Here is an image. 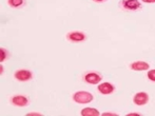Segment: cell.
Returning <instances> with one entry per match:
<instances>
[{"mask_svg":"<svg viewBox=\"0 0 155 116\" xmlns=\"http://www.w3.org/2000/svg\"><path fill=\"white\" fill-rule=\"evenodd\" d=\"M72 99L76 104H87L93 101L94 96L92 93L88 91H77L72 95Z\"/></svg>","mask_w":155,"mask_h":116,"instance_id":"1","label":"cell"},{"mask_svg":"<svg viewBox=\"0 0 155 116\" xmlns=\"http://www.w3.org/2000/svg\"><path fill=\"white\" fill-rule=\"evenodd\" d=\"M102 80V76L100 73H97V72H87L84 75V81L88 85H98L100 84Z\"/></svg>","mask_w":155,"mask_h":116,"instance_id":"2","label":"cell"},{"mask_svg":"<svg viewBox=\"0 0 155 116\" xmlns=\"http://www.w3.org/2000/svg\"><path fill=\"white\" fill-rule=\"evenodd\" d=\"M14 77H15V79L20 82H27L33 79V73L30 70L19 69L14 73Z\"/></svg>","mask_w":155,"mask_h":116,"instance_id":"3","label":"cell"},{"mask_svg":"<svg viewBox=\"0 0 155 116\" xmlns=\"http://www.w3.org/2000/svg\"><path fill=\"white\" fill-rule=\"evenodd\" d=\"M67 39L70 42L79 43L84 42L86 40L87 35L84 32H81V31H72V32H69L67 34Z\"/></svg>","mask_w":155,"mask_h":116,"instance_id":"4","label":"cell"},{"mask_svg":"<svg viewBox=\"0 0 155 116\" xmlns=\"http://www.w3.org/2000/svg\"><path fill=\"white\" fill-rule=\"evenodd\" d=\"M11 104L14 107H19V108H23V107H27L30 104V99L25 95H14L13 97H11L10 99Z\"/></svg>","mask_w":155,"mask_h":116,"instance_id":"5","label":"cell"},{"mask_svg":"<svg viewBox=\"0 0 155 116\" xmlns=\"http://www.w3.org/2000/svg\"><path fill=\"white\" fill-rule=\"evenodd\" d=\"M97 91L99 92L102 95H110V94L114 93L115 87L113 86L111 82H101V84H98L97 86Z\"/></svg>","mask_w":155,"mask_h":116,"instance_id":"6","label":"cell"},{"mask_svg":"<svg viewBox=\"0 0 155 116\" xmlns=\"http://www.w3.org/2000/svg\"><path fill=\"white\" fill-rule=\"evenodd\" d=\"M149 101V95L146 92H138L133 96V102L136 106H145Z\"/></svg>","mask_w":155,"mask_h":116,"instance_id":"7","label":"cell"},{"mask_svg":"<svg viewBox=\"0 0 155 116\" xmlns=\"http://www.w3.org/2000/svg\"><path fill=\"white\" fill-rule=\"evenodd\" d=\"M121 6H123L124 10L136 11L141 8V3L138 0H123L121 1Z\"/></svg>","mask_w":155,"mask_h":116,"instance_id":"8","label":"cell"},{"mask_svg":"<svg viewBox=\"0 0 155 116\" xmlns=\"http://www.w3.org/2000/svg\"><path fill=\"white\" fill-rule=\"evenodd\" d=\"M150 68V65L146 61H143V60H137V61H134L130 65V69L133 70V71H148Z\"/></svg>","mask_w":155,"mask_h":116,"instance_id":"9","label":"cell"},{"mask_svg":"<svg viewBox=\"0 0 155 116\" xmlns=\"http://www.w3.org/2000/svg\"><path fill=\"white\" fill-rule=\"evenodd\" d=\"M80 115L81 116H98V115H100V113L97 109L87 107V108H84L80 111Z\"/></svg>","mask_w":155,"mask_h":116,"instance_id":"10","label":"cell"},{"mask_svg":"<svg viewBox=\"0 0 155 116\" xmlns=\"http://www.w3.org/2000/svg\"><path fill=\"white\" fill-rule=\"evenodd\" d=\"M25 3V0H8V4L12 8H20Z\"/></svg>","mask_w":155,"mask_h":116,"instance_id":"11","label":"cell"},{"mask_svg":"<svg viewBox=\"0 0 155 116\" xmlns=\"http://www.w3.org/2000/svg\"><path fill=\"white\" fill-rule=\"evenodd\" d=\"M8 51H6L5 49H3V48H1L0 49V62H3V61H5L6 59H8Z\"/></svg>","mask_w":155,"mask_h":116,"instance_id":"12","label":"cell"},{"mask_svg":"<svg viewBox=\"0 0 155 116\" xmlns=\"http://www.w3.org/2000/svg\"><path fill=\"white\" fill-rule=\"evenodd\" d=\"M147 77L150 81L155 82V69L154 70H150L149 72L147 73Z\"/></svg>","mask_w":155,"mask_h":116,"instance_id":"13","label":"cell"},{"mask_svg":"<svg viewBox=\"0 0 155 116\" xmlns=\"http://www.w3.org/2000/svg\"><path fill=\"white\" fill-rule=\"evenodd\" d=\"M102 116H117L116 113H112V112H104L102 113Z\"/></svg>","mask_w":155,"mask_h":116,"instance_id":"14","label":"cell"},{"mask_svg":"<svg viewBox=\"0 0 155 116\" xmlns=\"http://www.w3.org/2000/svg\"><path fill=\"white\" fill-rule=\"evenodd\" d=\"M145 3H155V0H141Z\"/></svg>","mask_w":155,"mask_h":116,"instance_id":"15","label":"cell"},{"mask_svg":"<svg viewBox=\"0 0 155 116\" xmlns=\"http://www.w3.org/2000/svg\"><path fill=\"white\" fill-rule=\"evenodd\" d=\"M28 116H32V115H41L40 113H36V112H31V113H28Z\"/></svg>","mask_w":155,"mask_h":116,"instance_id":"16","label":"cell"},{"mask_svg":"<svg viewBox=\"0 0 155 116\" xmlns=\"http://www.w3.org/2000/svg\"><path fill=\"white\" fill-rule=\"evenodd\" d=\"M139 113H129L128 116H139Z\"/></svg>","mask_w":155,"mask_h":116,"instance_id":"17","label":"cell"},{"mask_svg":"<svg viewBox=\"0 0 155 116\" xmlns=\"http://www.w3.org/2000/svg\"><path fill=\"white\" fill-rule=\"evenodd\" d=\"M94 2H97V3H101V2H104L106 0H93Z\"/></svg>","mask_w":155,"mask_h":116,"instance_id":"18","label":"cell"},{"mask_svg":"<svg viewBox=\"0 0 155 116\" xmlns=\"http://www.w3.org/2000/svg\"><path fill=\"white\" fill-rule=\"evenodd\" d=\"M0 68H1L0 70H1V74H2V73H3V67H2V65H0Z\"/></svg>","mask_w":155,"mask_h":116,"instance_id":"19","label":"cell"}]
</instances>
